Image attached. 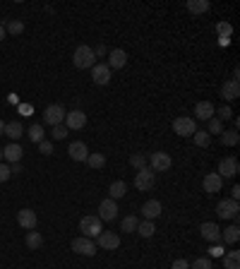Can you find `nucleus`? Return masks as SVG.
<instances>
[{"mask_svg":"<svg viewBox=\"0 0 240 269\" xmlns=\"http://www.w3.org/2000/svg\"><path fill=\"white\" fill-rule=\"evenodd\" d=\"M87 163H89L92 168H104V166H106V156H104V154H89V156H87Z\"/></svg>","mask_w":240,"mask_h":269,"instance_id":"36","label":"nucleus"},{"mask_svg":"<svg viewBox=\"0 0 240 269\" xmlns=\"http://www.w3.org/2000/svg\"><path fill=\"white\" fill-rule=\"evenodd\" d=\"M108 192H111L108 197H111V200H116V202H118L120 197H125V192H127L125 180H113V183H111V188H108Z\"/></svg>","mask_w":240,"mask_h":269,"instance_id":"26","label":"nucleus"},{"mask_svg":"<svg viewBox=\"0 0 240 269\" xmlns=\"http://www.w3.org/2000/svg\"><path fill=\"white\" fill-rule=\"evenodd\" d=\"M137 233H139L142 238H151V236L156 233L154 221H139V224H137Z\"/></svg>","mask_w":240,"mask_h":269,"instance_id":"31","label":"nucleus"},{"mask_svg":"<svg viewBox=\"0 0 240 269\" xmlns=\"http://www.w3.org/2000/svg\"><path fill=\"white\" fill-rule=\"evenodd\" d=\"M238 214H240V204L238 200H221L216 204V216L219 219H233V221H238Z\"/></svg>","mask_w":240,"mask_h":269,"instance_id":"4","label":"nucleus"},{"mask_svg":"<svg viewBox=\"0 0 240 269\" xmlns=\"http://www.w3.org/2000/svg\"><path fill=\"white\" fill-rule=\"evenodd\" d=\"M238 142H240L238 130H224V133H221V144H224V147H236Z\"/></svg>","mask_w":240,"mask_h":269,"instance_id":"29","label":"nucleus"},{"mask_svg":"<svg viewBox=\"0 0 240 269\" xmlns=\"http://www.w3.org/2000/svg\"><path fill=\"white\" fill-rule=\"evenodd\" d=\"M214 111H216V106H214L212 101H200V104L195 106V118L207 123L214 118Z\"/></svg>","mask_w":240,"mask_h":269,"instance_id":"20","label":"nucleus"},{"mask_svg":"<svg viewBox=\"0 0 240 269\" xmlns=\"http://www.w3.org/2000/svg\"><path fill=\"white\" fill-rule=\"evenodd\" d=\"M197 130V125H195V118H187V116H178L173 121V133L180 134V137H192Z\"/></svg>","mask_w":240,"mask_h":269,"instance_id":"8","label":"nucleus"},{"mask_svg":"<svg viewBox=\"0 0 240 269\" xmlns=\"http://www.w3.org/2000/svg\"><path fill=\"white\" fill-rule=\"evenodd\" d=\"M221 241L228 243V245H236V243L240 241V226L238 224H231V226H226V229L221 231Z\"/></svg>","mask_w":240,"mask_h":269,"instance_id":"23","label":"nucleus"},{"mask_svg":"<svg viewBox=\"0 0 240 269\" xmlns=\"http://www.w3.org/2000/svg\"><path fill=\"white\" fill-rule=\"evenodd\" d=\"M2 27H5V31H10L12 36H17V34H22V31H24V22H22V19H10V22H7V24H2Z\"/></svg>","mask_w":240,"mask_h":269,"instance_id":"35","label":"nucleus"},{"mask_svg":"<svg viewBox=\"0 0 240 269\" xmlns=\"http://www.w3.org/2000/svg\"><path fill=\"white\" fill-rule=\"evenodd\" d=\"M39 151L43 154V156H51V154H53V142H48V139L39 142Z\"/></svg>","mask_w":240,"mask_h":269,"instance_id":"43","label":"nucleus"},{"mask_svg":"<svg viewBox=\"0 0 240 269\" xmlns=\"http://www.w3.org/2000/svg\"><path fill=\"white\" fill-rule=\"evenodd\" d=\"M142 216H144V221H154V219H159L161 212H163V207H161V202L159 200H149L142 204Z\"/></svg>","mask_w":240,"mask_h":269,"instance_id":"18","label":"nucleus"},{"mask_svg":"<svg viewBox=\"0 0 240 269\" xmlns=\"http://www.w3.org/2000/svg\"><path fill=\"white\" fill-rule=\"evenodd\" d=\"M94 55H96V58H104V55H108L106 46H96V48H94Z\"/></svg>","mask_w":240,"mask_h":269,"instance_id":"46","label":"nucleus"},{"mask_svg":"<svg viewBox=\"0 0 240 269\" xmlns=\"http://www.w3.org/2000/svg\"><path fill=\"white\" fill-rule=\"evenodd\" d=\"M27 137L34 142V144H39V142H43V125L41 123H31L27 130Z\"/></svg>","mask_w":240,"mask_h":269,"instance_id":"27","label":"nucleus"},{"mask_svg":"<svg viewBox=\"0 0 240 269\" xmlns=\"http://www.w3.org/2000/svg\"><path fill=\"white\" fill-rule=\"evenodd\" d=\"M72 65L77 67V70H87V67L96 65V55H94L92 46H87V43L77 46V48H75V53H72Z\"/></svg>","mask_w":240,"mask_h":269,"instance_id":"1","label":"nucleus"},{"mask_svg":"<svg viewBox=\"0 0 240 269\" xmlns=\"http://www.w3.org/2000/svg\"><path fill=\"white\" fill-rule=\"evenodd\" d=\"M216 31H219V39H221V43H228V36L233 34V27H231L228 22H219V24H216Z\"/></svg>","mask_w":240,"mask_h":269,"instance_id":"33","label":"nucleus"},{"mask_svg":"<svg viewBox=\"0 0 240 269\" xmlns=\"http://www.w3.org/2000/svg\"><path fill=\"white\" fill-rule=\"evenodd\" d=\"M94 243H96V248H101V250H118L120 236L118 233H113V231H101Z\"/></svg>","mask_w":240,"mask_h":269,"instance_id":"7","label":"nucleus"},{"mask_svg":"<svg viewBox=\"0 0 240 269\" xmlns=\"http://www.w3.org/2000/svg\"><path fill=\"white\" fill-rule=\"evenodd\" d=\"M238 171H240L238 159H236V156H226V159L219 161V171H216V173L221 175V178H236Z\"/></svg>","mask_w":240,"mask_h":269,"instance_id":"12","label":"nucleus"},{"mask_svg":"<svg viewBox=\"0 0 240 269\" xmlns=\"http://www.w3.org/2000/svg\"><path fill=\"white\" fill-rule=\"evenodd\" d=\"M209 253H212V257H224V248H221L219 243H214V245H212V250H209Z\"/></svg>","mask_w":240,"mask_h":269,"instance_id":"45","label":"nucleus"},{"mask_svg":"<svg viewBox=\"0 0 240 269\" xmlns=\"http://www.w3.org/2000/svg\"><path fill=\"white\" fill-rule=\"evenodd\" d=\"M0 159H2V149H0Z\"/></svg>","mask_w":240,"mask_h":269,"instance_id":"51","label":"nucleus"},{"mask_svg":"<svg viewBox=\"0 0 240 269\" xmlns=\"http://www.w3.org/2000/svg\"><path fill=\"white\" fill-rule=\"evenodd\" d=\"M36 221H39V216H36L34 209H29V207H24V209H19V212H17V224H19L22 229L34 231V229H36Z\"/></svg>","mask_w":240,"mask_h":269,"instance_id":"13","label":"nucleus"},{"mask_svg":"<svg viewBox=\"0 0 240 269\" xmlns=\"http://www.w3.org/2000/svg\"><path fill=\"white\" fill-rule=\"evenodd\" d=\"M192 139H195L197 147H209V144H212V134L207 133V130H195Z\"/></svg>","mask_w":240,"mask_h":269,"instance_id":"32","label":"nucleus"},{"mask_svg":"<svg viewBox=\"0 0 240 269\" xmlns=\"http://www.w3.org/2000/svg\"><path fill=\"white\" fill-rule=\"evenodd\" d=\"M99 219L101 221H116L118 219V202L106 197V200L99 204Z\"/></svg>","mask_w":240,"mask_h":269,"instance_id":"11","label":"nucleus"},{"mask_svg":"<svg viewBox=\"0 0 240 269\" xmlns=\"http://www.w3.org/2000/svg\"><path fill=\"white\" fill-rule=\"evenodd\" d=\"M202 188H204L207 195H216V192H221V188H224V178L219 173H207L204 180H202Z\"/></svg>","mask_w":240,"mask_h":269,"instance_id":"14","label":"nucleus"},{"mask_svg":"<svg viewBox=\"0 0 240 269\" xmlns=\"http://www.w3.org/2000/svg\"><path fill=\"white\" fill-rule=\"evenodd\" d=\"M41 245H43V236H41L39 231H29L27 233V248L29 250H41Z\"/></svg>","mask_w":240,"mask_h":269,"instance_id":"28","label":"nucleus"},{"mask_svg":"<svg viewBox=\"0 0 240 269\" xmlns=\"http://www.w3.org/2000/svg\"><path fill=\"white\" fill-rule=\"evenodd\" d=\"M214 118H219V121L224 123V121H228V118H233V111H231V106L224 104L221 108H216V111H214Z\"/></svg>","mask_w":240,"mask_h":269,"instance_id":"37","label":"nucleus"},{"mask_svg":"<svg viewBox=\"0 0 240 269\" xmlns=\"http://www.w3.org/2000/svg\"><path fill=\"white\" fill-rule=\"evenodd\" d=\"M80 231H82V236L84 238H96L101 231H104V221L99 219V216H82V221H80Z\"/></svg>","mask_w":240,"mask_h":269,"instance_id":"2","label":"nucleus"},{"mask_svg":"<svg viewBox=\"0 0 240 269\" xmlns=\"http://www.w3.org/2000/svg\"><path fill=\"white\" fill-rule=\"evenodd\" d=\"M240 197V188L238 185H233V190H231V200H238Z\"/></svg>","mask_w":240,"mask_h":269,"instance_id":"48","label":"nucleus"},{"mask_svg":"<svg viewBox=\"0 0 240 269\" xmlns=\"http://www.w3.org/2000/svg\"><path fill=\"white\" fill-rule=\"evenodd\" d=\"M5 34H7V31H5V27H2V24H0V41L5 39Z\"/></svg>","mask_w":240,"mask_h":269,"instance_id":"49","label":"nucleus"},{"mask_svg":"<svg viewBox=\"0 0 240 269\" xmlns=\"http://www.w3.org/2000/svg\"><path fill=\"white\" fill-rule=\"evenodd\" d=\"M2 134H5V137H10L12 142H17V139H19V137L24 134V125H22L19 121L5 123V133H2Z\"/></svg>","mask_w":240,"mask_h":269,"instance_id":"24","label":"nucleus"},{"mask_svg":"<svg viewBox=\"0 0 240 269\" xmlns=\"http://www.w3.org/2000/svg\"><path fill=\"white\" fill-rule=\"evenodd\" d=\"M106 58H108L106 65L111 67V70H120V67L127 65V53H125L122 48H113V51H111Z\"/></svg>","mask_w":240,"mask_h":269,"instance_id":"19","label":"nucleus"},{"mask_svg":"<svg viewBox=\"0 0 240 269\" xmlns=\"http://www.w3.org/2000/svg\"><path fill=\"white\" fill-rule=\"evenodd\" d=\"M22 156H24V149H22L19 142H12V144H7V147L2 149V159L7 163H19Z\"/></svg>","mask_w":240,"mask_h":269,"instance_id":"17","label":"nucleus"},{"mask_svg":"<svg viewBox=\"0 0 240 269\" xmlns=\"http://www.w3.org/2000/svg\"><path fill=\"white\" fill-rule=\"evenodd\" d=\"M190 269H212V260H209V257H197V260L190 265Z\"/></svg>","mask_w":240,"mask_h":269,"instance_id":"40","label":"nucleus"},{"mask_svg":"<svg viewBox=\"0 0 240 269\" xmlns=\"http://www.w3.org/2000/svg\"><path fill=\"white\" fill-rule=\"evenodd\" d=\"M147 163L154 173H163V171H168V168L173 166V159H171V154H166V151H154V154L147 156Z\"/></svg>","mask_w":240,"mask_h":269,"instance_id":"3","label":"nucleus"},{"mask_svg":"<svg viewBox=\"0 0 240 269\" xmlns=\"http://www.w3.org/2000/svg\"><path fill=\"white\" fill-rule=\"evenodd\" d=\"M185 7H187V12H192V14H202V12H209V0H187L185 2Z\"/></svg>","mask_w":240,"mask_h":269,"instance_id":"25","label":"nucleus"},{"mask_svg":"<svg viewBox=\"0 0 240 269\" xmlns=\"http://www.w3.org/2000/svg\"><path fill=\"white\" fill-rule=\"evenodd\" d=\"M10 171H12V175L22 173V163H10Z\"/></svg>","mask_w":240,"mask_h":269,"instance_id":"47","label":"nucleus"},{"mask_svg":"<svg viewBox=\"0 0 240 269\" xmlns=\"http://www.w3.org/2000/svg\"><path fill=\"white\" fill-rule=\"evenodd\" d=\"M12 178V171H10V163H0V183H7Z\"/></svg>","mask_w":240,"mask_h":269,"instance_id":"42","label":"nucleus"},{"mask_svg":"<svg viewBox=\"0 0 240 269\" xmlns=\"http://www.w3.org/2000/svg\"><path fill=\"white\" fill-rule=\"evenodd\" d=\"M65 128L67 130H82L84 125H87V113L80 111V108H75V111H67L65 113Z\"/></svg>","mask_w":240,"mask_h":269,"instance_id":"10","label":"nucleus"},{"mask_svg":"<svg viewBox=\"0 0 240 269\" xmlns=\"http://www.w3.org/2000/svg\"><path fill=\"white\" fill-rule=\"evenodd\" d=\"M67 154H70V159H72V161H87L89 149H87L84 142H72V144L67 147Z\"/></svg>","mask_w":240,"mask_h":269,"instance_id":"21","label":"nucleus"},{"mask_svg":"<svg viewBox=\"0 0 240 269\" xmlns=\"http://www.w3.org/2000/svg\"><path fill=\"white\" fill-rule=\"evenodd\" d=\"M224 267L226 269H240V253L238 250H231L224 255Z\"/></svg>","mask_w":240,"mask_h":269,"instance_id":"30","label":"nucleus"},{"mask_svg":"<svg viewBox=\"0 0 240 269\" xmlns=\"http://www.w3.org/2000/svg\"><path fill=\"white\" fill-rule=\"evenodd\" d=\"M171 269H190V262L187 260H175L173 265H171Z\"/></svg>","mask_w":240,"mask_h":269,"instance_id":"44","label":"nucleus"},{"mask_svg":"<svg viewBox=\"0 0 240 269\" xmlns=\"http://www.w3.org/2000/svg\"><path fill=\"white\" fill-rule=\"evenodd\" d=\"M200 233H202V238H204L207 243H212V245L221 241V229H219L214 221H204V224L200 226Z\"/></svg>","mask_w":240,"mask_h":269,"instance_id":"16","label":"nucleus"},{"mask_svg":"<svg viewBox=\"0 0 240 269\" xmlns=\"http://www.w3.org/2000/svg\"><path fill=\"white\" fill-rule=\"evenodd\" d=\"M221 96H224L226 101H233V99H238V96H240V84H238V80L224 82V87H221Z\"/></svg>","mask_w":240,"mask_h":269,"instance_id":"22","label":"nucleus"},{"mask_svg":"<svg viewBox=\"0 0 240 269\" xmlns=\"http://www.w3.org/2000/svg\"><path fill=\"white\" fill-rule=\"evenodd\" d=\"M130 166L137 168V171L144 168V166H147V154H132V156H130Z\"/></svg>","mask_w":240,"mask_h":269,"instance_id":"38","label":"nucleus"},{"mask_svg":"<svg viewBox=\"0 0 240 269\" xmlns=\"http://www.w3.org/2000/svg\"><path fill=\"white\" fill-rule=\"evenodd\" d=\"M67 133H70V130H67L65 125H55L53 128V139L55 142H60V139H65L67 137Z\"/></svg>","mask_w":240,"mask_h":269,"instance_id":"41","label":"nucleus"},{"mask_svg":"<svg viewBox=\"0 0 240 269\" xmlns=\"http://www.w3.org/2000/svg\"><path fill=\"white\" fill-rule=\"evenodd\" d=\"M111 67L106 63H101V65H94L92 67V82L94 84H99V87H106L108 82H111Z\"/></svg>","mask_w":240,"mask_h":269,"instance_id":"15","label":"nucleus"},{"mask_svg":"<svg viewBox=\"0 0 240 269\" xmlns=\"http://www.w3.org/2000/svg\"><path fill=\"white\" fill-rule=\"evenodd\" d=\"M2 133H5V123L0 121V137H2Z\"/></svg>","mask_w":240,"mask_h":269,"instance_id":"50","label":"nucleus"},{"mask_svg":"<svg viewBox=\"0 0 240 269\" xmlns=\"http://www.w3.org/2000/svg\"><path fill=\"white\" fill-rule=\"evenodd\" d=\"M72 253H77V255H84V257H94L96 255V243L92 238H72Z\"/></svg>","mask_w":240,"mask_h":269,"instance_id":"9","label":"nucleus"},{"mask_svg":"<svg viewBox=\"0 0 240 269\" xmlns=\"http://www.w3.org/2000/svg\"><path fill=\"white\" fill-rule=\"evenodd\" d=\"M137 224H139V221H137V216H125V219H122V221H120V231H125V233H132V231H137Z\"/></svg>","mask_w":240,"mask_h":269,"instance_id":"34","label":"nucleus"},{"mask_svg":"<svg viewBox=\"0 0 240 269\" xmlns=\"http://www.w3.org/2000/svg\"><path fill=\"white\" fill-rule=\"evenodd\" d=\"M154 183H156V175H154V171H151L149 166L139 168L137 175H134V188L142 190V192H149V190L154 188Z\"/></svg>","mask_w":240,"mask_h":269,"instance_id":"5","label":"nucleus"},{"mask_svg":"<svg viewBox=\"0 0 240 269\" xmlns=\"http://www.w3.org/2000/svg\"><path fill=\"white\" fill-rule=\"evenodd\" d=\"M65 108L60 106V104H51V106H46V111H43V123L46 125H51V128H55V125H63V121H65Z\"/></svg>","mask_w":240,"mask_h":269,"instance_id":"6","label":"nucleus"},{"mask_svg":"<svg viewBox=\"0 0 240 269\" xmlns=\"http://www.w3.org/2000/svg\"><path fill=\"white\" fill-rule=\"evenodd\" d=\"M207 123H209V130H207L209 134H221L224 133V123L219 121V118H212V121H207Z\"/></svg>","mask_w":240,"mask_h":269,"instance_id":"39","label":"nucleus"}]
</instances>
